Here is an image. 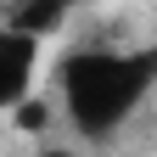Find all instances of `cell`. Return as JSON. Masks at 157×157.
Wrapping results in <instances>:
<instances>
[{"instance_id": "cell-1", "label": "cell", "mask_w": 157, "mask_h": 157, "mask_svg": "<svg viewBox=\"0 0 157 157\" xmlns=\"http://www.w3.org/2000/svg\"><path fill=\"white\" fill-rule=\"evenodd\" d=\"M151 84H157V51L90 45L73 51L62 67V112L84 140H107L118 124H129L146 107Z\"/></svg>"}, {"instance_id": "cell-2", "label": "cell", "mask_w": 157, "mask_h": 157, "mask_svg": "<svg viewBox=\"0 0 157 157\" xmlns=\"http://www.w3.org/2000/svg\"><path fill=\"white\" fill-rule=\"evenodd\" d=\"M34 73H39V34L23 28H0V112H17L34 95Z\"/></svg>"}, {"instance_id": "cell-3", "label": "cell", "mask_w": 157, "mask_h": 157, "mask_svg": "<svg viewBox=\"0 0 157 157\" xmlns=\"http://www.w3.org/2000/svg\"><path fill=\"white\" fill-rule=\"evenodd\" d=\"M17 124H23V135H39V129L51 124V107H45V101H34V95H28V101L17 107Z\"/></svg>"}, {"instance_id": "cell-4", "label": "cell", "mask_w": 157, "mask_h": 157, "mask_svg": "<svg viewBox=\"0 0 157 157\" xmlns=\"http://www.w3.org/2000/svg\"><path fill=\"white\" fill-rule=\"evenodd\" d=\"M34 157H78V151H67V146H45V151H34Z\"/></svg>"}]
</instances>
